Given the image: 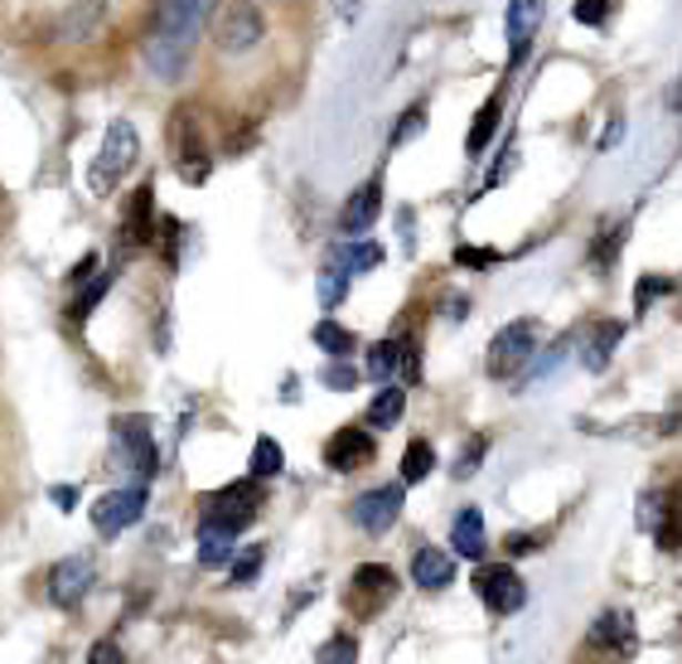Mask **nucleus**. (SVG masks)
<instances>
[{
	"mask_svg": "<svg viewBox=\"0 0 682 664\" xmlns=\"http://www.w3.org/2000/svg\"><path fill=\"white\" fill-rule=\"evenodd\" d=\"M213 16V0H160L155 16H151V30H145V44H141V59L155 78H180L190 69V54L204 34V24Z\"/></svg>",
	"mask_w": 682,
	"mask_h": 664,
	"instance_id": "1",
	"label": "nucleus"
},
{
	"mask_svg": "<svg viewBox=\"0 0 682 664\" xmlns=\"http://www.w3.org/2000/svg\"><path fill=\"white\" fill-rule=\"evenodd\" d=\"M136 155H141L136 127H131L126 117H116V122L106 127L102 145H98V161H92V170H88V190L92 194H112V184L122 180L131 165H136Z\"/></svg>",
	"mask_w": 682,
	"mask_h": 664,
	"instance_id": "2",
	"label": "nucleus"
},
{
	"mask_svg": "<svg viewBox=\"0 0 682 664\" xmlns=\"http://www.w3.org/2000/svg\"><path fill=\"white\" fill-rule=\"evenodd\" d=\"M257 504H262V485L252 481H237V485H223L218 495H213L204 504V529L208 534H243V529L252 524V514H257Z\"/></svg>",
	"mask_w": 682,
	"mask_h": 664,
	"instance_id": "3",
	"label": "nucleus"
},
{
	"mask_svg": "<svg viewBox=\"0 0 682 664\" xmlns=\"http://www.w3.org/2000/svg\"><path fill=\"white\" fill-rule=\"evenodd\" d=\"M475 596L489 611H499V616H513V611L528 606L523 577H518L513 567H503V563H485V557H479V567H475Z\"/></svg>",
	"mask_w": 682,
	"mask_h": 664,
	"instance_id": "4",
	"label": "nucleus"
},
{
	"mask_svg": "<svg viewBox=\"0 0 682 664\" xmlns=\"http://www.w3.org/2000/svg\"><path fill=\"white\" fill-rule=\"evenodd\" d=\"M532 350H538V325H532V321L503 325L499 335H493V344H489V374L493 379L523 374V364L532 360Z\"/></svg>",
	"mask_w": 682,
	"mask_h": 664,
	"instance_id": "5",
	"label": "nucleus"
},
{
	"mask_svg": "<svg viewBox=\"0 0 682 664\" xmlns=\"http://www.w3.org/2000/svg\"><path fill=\"white\" fill-rule=\"evenodd\" d=\"M145 500H151V490H145V481L136 485H122L112 490V495H102L98 504H92V524H98L102 539H116L122 529H131L145 514Z\"/></svg>",
	"mask_w": 682,
	"mask_h": 664,
	"instance_id": "6",
	"label": "nucleus"
},
{
	"mask_svg": "<svg viewBox=\"0 0 682 664\" xmlns=\"http://www.w3.org/2000/svg\"><path fill=\"white\" fill-rule=\"evenodd\" d=\"M116 461L136 475V481H151L155 475V442L145 417H122L116 422Z\"/></svg>",
	"mask_w": 682,
	"mask_h": 664,
	"instance_id": "7",
	"label": "nucleus"
},
{
	"mask_svg": "<svg viewBox=\"0 0 682 664\" xmlns=\"http://www.w3.org/2000/svg\"><path fill=\"white\" fill-rule=\"evenodd\" d=\"M547 16V0H508V16H503V34H508V69L528 59L532 39H538V24Z\"/></svg>",
	"mask_w": 682,
	"mask_h": 664,
	"instance_id": "8",
	"label": "nucleus"
},
{
	"mask_svg": "<svg viewBox=\"0 0 682 664\" xmlns=\"http://www.w3.org/2000/svg\"><path fill=\"white\" fill-rule=\"evenodd\" d=\"M397 510H403V485H383V490H368V495L354 500L349 520L364 529V534H387L397 520Z\"/></svg>",
	"mask_w": 682,
	"mask_h": 664,
	"instance_id": "9",
	"label": "nucleus"
},
{
	"mask_svg": "<svg viewBox=\"0 0 682 664\" xmlns=\"http://www.w3.org/2000/svg\"><path fill=\"white\" fill-rule=\"evenodd\" d=\"M92 577H98V567H92V557H63L59 567H53L49 577V596L59 606H78L92 587Z\"/></svg>",
	"mask_w": 682,
	"mask_h": 664,
	"instance_id": "10",
	"label": "nucleus"
},
{
	"mask_svg": "<svg viewBox=\"0 0 682 664\" xmlns=\"http://www.w3.org/2000/svg\"><path fill=\"white\" fill-rule=\"evenodd\" d=\"M373 461V436L364 427H339L325 446V466L329 471H358Z\"/></svg>",
	"mask_w": 682,
	"mask_h": 664,
	"instance_id": "11",
	"label": "nucleus"
},
{
	"mask_svg": "<svg viewBox=\"0 0 682 664\" xmlns=\"http://www.w3.org/2000/svg\"><path fill=\"white\" fill-rule=\"evenodd\" d=\"M393 596H397V577L387 573L383 563H364L354 573V611H368L373 616V611H383Z\"/></svg>",
	"mask_w": 682,
	"mask_h": 664,
	"instance_id": "12",
	"label": "nucleus"
},
{
	"mask_svg": "<svg viewBox=\"0 0 682 664\" xmlns=\"http://www.w3.org/2000/svg\"><path fill=\"white\" fill-rule=\"evenodd\" d=\"M378 209H383V180L358 184V190L344 199V209H339V229L344 233H368L373 219H378Z\"/></svg>",
	"mask_w": 682,
	"mask_h": 664,
	"instance_id": "13",
	"label": "nucleus"
},
{
	"mask_svg": "<svg viewBox=\"0 0 682 664\" xmlns=\"http://www.w3.org/2000/svg\"><path fill=\"white\" fill-rule=\"evenodd\" d=\"M262 39V16L252 6H233L218 24V44L227 49V54H243V49H252Z\"/></svg>",
	"mask_w": 682,
	"mask_h": 664,
	"instance_id": "14",
	"label": "nucleus"
},
{
	"mask_svg": "<svg viewBox=\"0 0 682 664\" xmlns=\"http://www.w3.org/2000/svg\"><path fill=\"white\" fill-rule=\"evenodd\" d=\"M450 549L460 553V557H485V549H489V534H485V514L479 510H460V520H455V529H450Z\"/></svg>",
	"mask_w": 682,
	"mask_h": 664,
	"instance_id": "15",
	"label": "nucleus"
},
{
	"mask_svg": "<svg viewBox=\"0 0 682 664\" xmlns=\"http://www.w3.org/2000/svg\"><path fill=\"white\" fill-rule=\"evenodd\" d=\"M411 582L426 592H440V587H450L455 582V563L440 549H421L417 557H411Z\"/></svg>",
	"mask_w": 682,
	"mask_h": 664,
	"instance_id": "16",
	"label": "nucleus"
},
{
	"mask_svg": "<svg viewBox=\"0 0 682 664\" xmlns=\"http://www.w3.org/2000/svg\"><path fill=\"white\" fill-rule=\"evenodd\" d=\"M620 335H624L620 321H605L600 330H591V340H586V354H581L586 369H596V374H600V369L610 364V354H614V344H620Z\"/></svg>",
	"mask_w": 682,
	"mask_h": 664,
	"instance_id": "17",
	"label": "nucleus"
},
{
	"mask_svg": "<svg viewBox=\"0 0 682 664\" xmlns=\"http://www.w3.org/2000/svg\"><path fill=\"white\" fill-rule=\"evenodd\" d=\"M334 268H344V272H373L383 262V248L378 243H349V248H334Z\"/></svg>",
	"mask_w": 682,
	"mask_h": 664,
	"instance_id": "18",
	"label": "nucleus"
},
{
	"mask_svg": "<svg viewBox=\"0 0 682 664\" xmlns=\"http://www.w3.org/2000/svg\"><path fill=\"white\" fill-rule=\"evenodd\" d=\"M499 117H503V102H499V98H489V102H485V112L475 117V127H470V141H465V151H470V155H485V145L493 141V131H499Z\"/></svg>",
	"mask_w": 682,
	"mask_h": 664,
	"instance_id": "19",
	"label": "nucleus"
},
{
	"mask_svg": "<svg viewBox=\"0 0 682 664\" xmlns=\"http://www.w3.org/2000/svg\"><path fill=\"white\" fill-rule=\"evenodd\" d=\"M591 645H620V650H630L634 645V635H630V616H620V611H610V616H600L596 626H591Z\"/></svg>",
	"mask_w": 682,
	"mask_h": 664,
	"instance_id": "20",
	"label": "nucleus"
},
{
	"mask_svg": "<svg viewBox=\"0 0 682 664\" xmlns=\"http://www.w3.org/2000/svg\"><path fill=\"white\" fill-rule=\"evenodd\" d=\"M403 408H407V393L403 389H383L368 403V427H393V422L403 417Z\"/></svg>",
	"mask_w": 682,
	"mask_h": 664,
	"instance_id": "21",
	"label": "nucleus"
},
{
	"mask_svg": "<svg viewBox=\"0 0 682 664\" xmlns=\"http://www.w3.org/2000/svg\"><path fill=\"white\" fill-rule=\"evenodd\" d=\"M397 364H403V344H397V340H378L368 350V379H378V383L393 379Z\"/></svg>",
	"mask_w": 682,
	"mask_h": 664,
	"instance_id": "22",
	"label": "nucleus"
},
{
	"mask_svg": "<svg viewBox=\"0 0 682 664\" xmlns=\"http://www.w3.org/2000/svg\"><path fill=\"white\" fill-rule=\"evenodd\" d=\"M431 466H436L431 442H411V446H407V456H403V485L426 481V475H431Z\"/></svg>",
	"mask_w": 682,
	"mask_h": 664,
	"instance_id": "23",
	"label": "nucleus"
},
{
	"mask_svg": "<svg viewBox=\"0 0 682 664\" xmlns=\"http://www.w3.org/2000/svg\"><path fill=\"white\" fill-rule=\"evenodd\" d=\"M281 471V446L272 436H257V451H252V481H266V475Z\"/></svg>",
	"mask_w": 682,
	"mask_h": 664,
	"instance_id": "24",
	"label": "nucleus"
},
{
	"mask_svg": "<svg viewBox=\"0 0 682 664\" xmlns=\"http://www.w3.org/2000/svg\"><path fill=\"white\" fill-rule=\"evenodd\" d=\"M315 344H319V350H329V354H349L354 350V335L344 325L325 321V325H315Z\"/></svg>",
	"mask_w": 682,
	"mask_h": 664,
	"instance_id": "25",
	"label": "nucleus"
},
{
	"mask_svg": "<svg viewBox=\"0 0 682 664\" xmlns=\"http://www.w3.org/2000/svg\"><path fill=\"white\" fill-rule=\"evenodd\" d=\"M227 549H233V539L227 534H208V529H199V563L204 567L227 563Z\"/></svg>",
	"mask_w": 682,
	"mask_h": 664,
	"instance_id": "26",
	"label": "nucleus"
},
{
	"mask_svg": "<svg viewBox=\"0 0 682 664\" xmlns=\"http://www.w3.org/2000/svg\"><path fill=\"white\" fill-rule=\"evenodd\" d=\"M344 291H349V272L334 268V262H329L325 276H319V301H325V305H339V301H344Z\"/></svg>",
	"mask_w": 682,
	"mask_h": 664,
	"instance_id": "27",
	"label": "nucleus"
},
{
	"mask_svg": "<svg viewBox=\"0 0 682 664\" xmlns=\"http://www.w3.org/2000/svg\"><path fill=\"white\" fill-rule=\"evenodd\" d=\"M354 660H358L354 635H329V645H319V664H354Z\"/></svg>",
	"mask_w": 682,
	"mask_h": 664,
	"instance_id": "28",
	"label": "nucleus"
},
{
	"mask_svg": "<svg viewBox=\"0 0 682 664\" xmlns=\"http://www.w3.org/2000/svg\"><path fill=\"white\" fill-rule=\"evenodd\" d=\"M262 549H247V553H237V567H233V582H252L262 573Z\"/></svg>",
	"mask_w": 682,
	"mask_h": 664,
	"instance_id": "29",
	"label": "nucleus"
},
{
	"mask_svg": "<svg viewBox=\"0 0 682 664\" xmlns=\"http://www.w3.org/2000/svg\"><path fill=\"white\" fill-rule=\"evenodd\" d=\"M106 282H112V276H102V282H92V286L83 291V301H78V305H73V321H83V315L92 311V305H98V301H102V291H106Z\"/></svg>",
	"mask_w": 682,
	"mask_h": 664,
	"instance_id": "30",
	"label": "nucleus"
},
{
	"mask_svg": "<svg viewBox=\"0 0 682 664\" xmlns=\"http://www.w3.org/2000/svg\"><path fill=\"white\" fill-rule=\"evenodd\" d=\"M319 379H325V389H354V383H358V374H354V369H344V364H334V369H325V374H319Z\"/></svg>",
	"mask_w": 682,
	"mask_h": 664,
	"instance_id": "31",
	"label": "nucleus"
},
{
	"mask_svg": "<svg viewBox=\"0 0 682 664\" xmlns=\"http://www.w3.org/2000/svg\"><path fill=\"white\" fill-rule=\"evenodd\" d=\"M663 291H673V282H668V276H649V282H639V311H644L653 296H663Z\"/></svg>",
	"mask_w": 682,
	"mask_h": 664,
	"instance_id": "32",
	"label": "nucleus"
},
{
	"mask_svg": "<svg viewBox=\"0 0 682 664\" xmlns=\"http://www.w3.org/2000/svg\"><path fill=\"white\" fill-rule=\"evenodd\" d=\"M605 0H577V20L581 24H600V20H605Z\"/></svg>",
	"mask_w": 682,
	"mask_h": 664,
	"instance_id": "33",
	"label": "nucleus"
},
{
	"mask_svg": "<svg viewBox=\"0 0 682 664\" xmlns=\"http://www.w3.org/2000/svg\"><path fill=\"white\" fill-rule=\"evenodd\" d=\"M88 664H122V650H116L112 641H102V645H92Z\"/></svg>",
	"mask_w": 682,
	"mask_h": 664,
	"instance_id": "34",
	"label": "nucleus"
},
{
	"mask_svg": "<svg viewBox=\"0 0 682 664\" xmlns=\"http://www.w3.org/2000/svg\"><path fill=\"white\" fill-rule=\"evenodd\" d=\"M460 262H465V268H485V262H493V252L485 248V252H479V248H460Z\"/></svg>",
	"mask_w": 682,
	"mask_h": 664,
	"instance_id": "35",
	"label": "nucleus"
},
{
	"mask_svg": "<svg viewBox=\"0 0 682 664\" xmlns=\"http://www.w3.org/2000/svg\"><path fill=\"white\" fill-rule=\"evenodd\" d=\"M421 122H426V117H421V112H411V122H403V127H397V145H403L407 137H417V131H421Z\"/></svg>",
	"mask_w": 682,
	"mask_h": 664,
	"instance_id": "36",
	"label": "nucleus"
},
{
	"mask_svg": "<svg viewBox=\"0 0 682 664\" xmlns=\"http://www.w3.org/2000/svg\"><path fill=\"white\" fill-rule=\"evenodd\" d=\"M73 485H59V490H53V504H59V510H73Z\"/></svg>",
	"mask_w": 682,
	"mask_h": 664,
	"instance_id": "37",
	"label": "nucleus"
}]
</instances>
